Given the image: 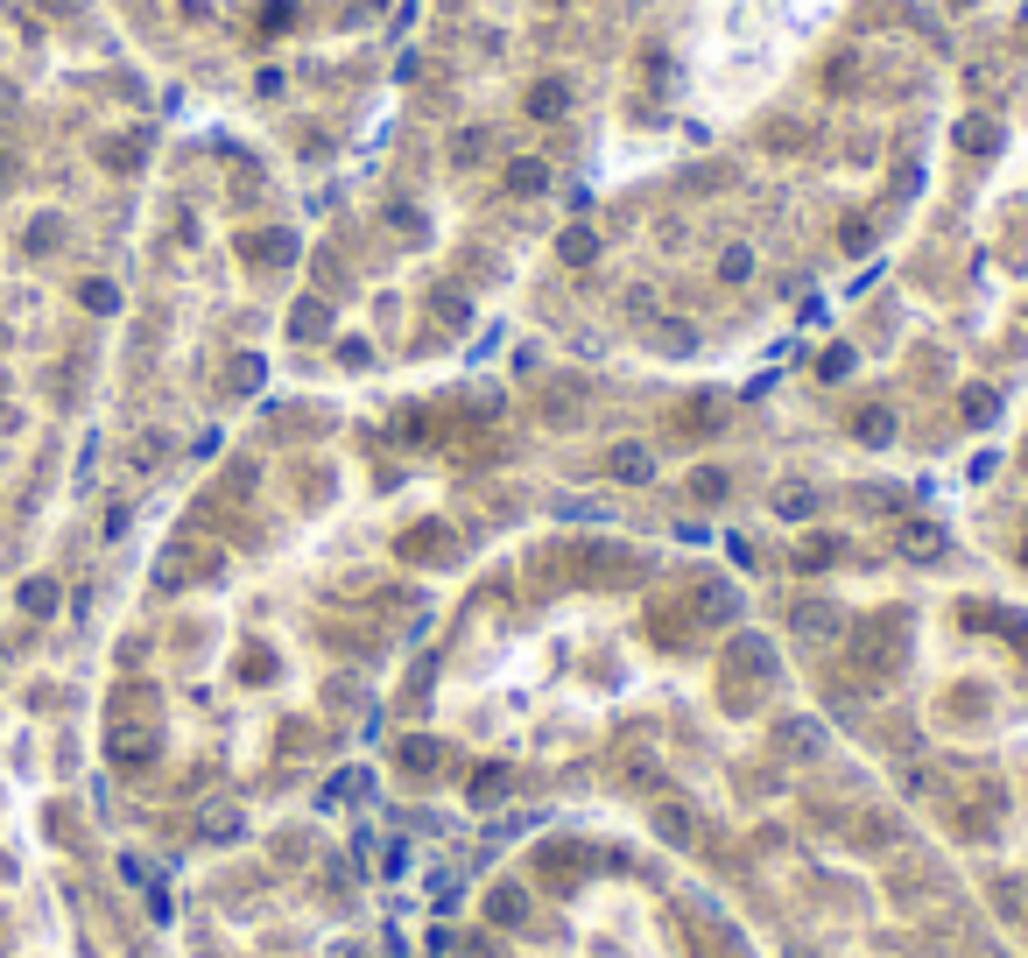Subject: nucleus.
I'll return each mask as SVG.
<instances>
[{
  "instance_id": "nucleus-1",
  "label": "nucleus",
  "mask_w": 1028,
  "mask_h": 958,
  "mask_svg": "<svg viewBox=\"0 0 1028 958\" xmlns=\"http://www.w3.org/2000/svg\"><path fill=\"white\" fill-rule=\"evenodd\" d=\"M507 190H514V198H543V190H549V169H543V163H507Z\"/></svg>"
},
{
  "instance_id": "nucleus-2",
  "label": "nucleus",
  "mask_w": 1028,
  "mask_h": 958,
  "mask_svg": "<svg viewBox=\"0 0 1028 958\" xmlns=\"http://www.w3.org/2000/svg\"><path fill=\"white\" fill-rule=\"evenodd\" d=\"M564 106H570L564 85H528V113H536V121H564Z\"/></svg>"
},
{
  "instance_id": "nucleus-3",
  "label": "nucleus",
  "mask_w": 1028,
  "mask_h": 958,
  "mask_svg": "<svg viewBox=\"0 0 1028 958\" xmlns=\"http://www.w3.org/2000/svg\"><path fill=\"white\" fill-rule=\"evenodd\" d=\"M649 472H655V458L641 451V445H620V451H613V479H627V487H634V479H649Z\"/></svg>"
},
{
  "instance_id": "nucleus-4",
  "label": "nucleus",
  "mask_w": 1028,
  "mask_h": 958,
  "mask_svg": "<svg viewBox=\"0 0 1028 958\" xmlns=\"http://www.w3.org/2000/svg\"><path fill=\"white\" fill-rule=\"evenodd\" d=\"M902 550H909V558H937V550H944V529H923V522L902 529Z\"/></svg>"
},
{
  "instance_id": "nucleus-5",
  "label": "nucleus",
  "mask_w": 1028,
  "mask_h": 958,
  "mask_svg": "<svg viewBox=\"0 0 1028 958\" xmlns=\"http://www.w3.org/2000/svg\"><path fill=\"white\" fill-rule=\"evenodd\" d=\"M796 627L825 642V635H839V613H831V606H804V613H796Z\"/></svg>"
},
{
  "instance_id": "nucleus-6",
  "label": "nucleus",
  "mask_w": 1028,
  "mask_h": 958,
  "mask_svg": "<svg viewBox=\"0 0 1028 958\" xmlns=\"http://www.w3.org/2000/svg\"><path fill=\"white\" fill-rule=\"evenodd\" d=\"M852 430H860L867 445H888V437H894V416H888V409H860V424H852Z\"/></svg>"
},
{
  "instance_id": "nucleus-7",
  "label": "nucleus",
  "mask_w": 1028,
  "mask_h": 958,
  "mask_svg": "<svg viewBox=\"0 0 1028 958\" xmlns=\"http://www.w3.org/2000/svg\"><path fill=\"white\" fill-rule=\"evenodd\" d=\"M592 254H599V240L585 233V226H570V233H564V261H592Z\"/></svg>"
},
{
  "instance_id": "nucleus-8",
  "label": "nucleus",
  "mask_w": 1028,
  "mask_h": 958,
  "mask_svg": "<svg viewBox=\"0 0 1028 958\" xmlns=\"http://www.w3.org/2000/svg\"><path fill=\"white\" fill-rule=\"evenodd\" d=\"M775 508H783V514H789V522H804V514H810L817 501H810V493H804V487H783V493H775Z\"/></svg>"
},
{
  "instance_id": "nucleus-9",
  "label": "nucleus",
  "mask_w": 1028,
  "mask_h": 958,
  "mask_svg": "<svg viewBox=\"0 0 1028 958\" xmlns=\"http://www.w3.org/2000/svg\"><path fill=\"white\" fill-rule=\"evenodd\" d=\"M240 832V811H204V839H233Z\"/></svg>"
},
{
  "instance_id": "nucleus-10",
  "label": "nucleus",
  "mask_w": 1028,
  "mask_h": 958,
  "mask_svg": "<svg viewBox=\"0 0 1028 958\" xmlns=\"http://www.w3.org/2000/svg\"><path fill=\"white\" fill-rule=\"evenodd\" d=\"M655 825H662V839H670V846H683V839H691V818H683V811H662Z\"/></svg>"
},
{
  "instance_id": "nucleus-11",
  "label": "nucleus",
  "mask_w": 1028,
  "mask_h": 958,
  "mask_svg": "<svg viewBox=\"0 0 1028 958\" xmlns=\"http://www.w3.org/2000/svg\"><path fill=\"white\" fill-rule=\"evenodd\" d=\"M747 268H754V254H747V247H733V254L718 261V275H726V282H739V275H747Z\"/></svg>"
},
{
  "instance_id": "nucleus-12",
  "label": "nucleus",
  "mask_w": 1028,
  "mask_h": 958,
  "mask_svg": "<svg viewBox=\"0 0 1028 958\" xmlns=\"http://www.w3.org/2000/svg\"><path fill=\"white\" fill-rule=\"evenodd\" d=\"M402 761H409V769H430L437 747H430V740H409V747H402Z\"/></svg>"
},
{
  "instance_id": "nucleus-13",
  "label": "nucleus",
  "mask_w": 1028,
  "mask_h": 958,
  "mask_svg": "<svg viewBox=\"0 0 1028 958\" xmlns=\"http://www.w3.org/2000/svg\"><path fill=\"white\" fill-rule=\"evenodd\" d=\"M22 600H29V613H50V606H56V585H29Z\"/></svg>"
},
{
  "instance_id": "nucleus-14",
  "label": "nucleus",
  "mask_w": 1028,
  "mask_h": 958,
  "mask_svg": "<svg viewBox=\"0 0 1028 958\" xmlns=\"http://www.w3.org/2000/svg\"><path fill=\"white\" fill-rule=\"evenodd\" d=\"M691 493H704V501H712V493H726V472H697Z\"/></svg>"
},
{
  "instance_id": "nucleus-15",
  "label": "nucleus",
  "mask_w": 1028,
  "mask_h": 958,
  "mask_svg": "<svg viewBox=\"0 0 1028 958\" xmlns=\"http://www.w3.org/2000/svg\"><path fill=\"white\" fill-rule=\"evenodd\" d=\"M1021 558H1028V550H1021Z\"/></svg>"
}]
</instances>
